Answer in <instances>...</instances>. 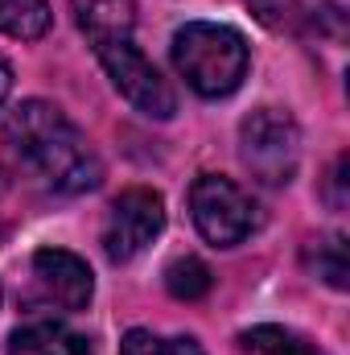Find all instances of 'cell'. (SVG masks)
<instances>
[{
  "mask_svg": "<svg viewBox=\"0 0 350 355\" xmlns=\"http://www.w3.org/2000/svg\"><path fill=\"white\" fill-rule=\"evenodd\" d=\"M4 141L29 174L58 194L95 190L103 178V166L91 153L87 137L75 128V120L62 107L46 99H25L4 120Z\"/></svg>",
  "mask_w": 350,
  "mask_h": 355,
  "instance_id": "cell-1",
  "label": "cell"
},
{
  "mask_svg": "<svg viewBox=\"0 0 350 355\" xmlns=\"http://www.w3.org/2000/svg\"><path fill=\"white\" fill-rule=\"evenodd\" d=\"M174 67L185 79V87L198 91L202 99H223L248 79V42L231 25L214 21H190L174 33Z\"/></svg>",
  "mask_w": 350,
  "mask_h": 355,
  "instance_id": "cell-2",
  "label": "cell"
},
{
  "mask_svg": "<svg viewBox=\"0 0 350 355\" xmlns=\"http://www.w3.org/2000/svg\"><path fill=\"white\" fill-rule=\"evenodd\" d=\"M239 162L264 186H288L301 166V128L288 112L260 107L239 124Z\"/></svg>",
  "mask_w": 350,
  "mask_h": 355,
  "instance_id": "cell-3",
  "label": "cell"
},
{
  "mask_svg": "<svg viewBox=\"0 0 350 355\" xmlns=\"http://www.w3.org/2000/svg\"><path fill=\"white\" fill-rule=\"evenodd\" d=\"M190 215H194V227L214 248H235L256 227L252 198L243 194V186H235L223 174H202L190 186Z\"/></svg>",
  "mask_w": 350,
  "mask_h": 355,
  "instance_id": "cell-4",
  "label": "cell"
},
{
  "mask_svg": "<svg viewBox=\"0 0 350 355\" xmlns=\"http://www.w3.org/2000/svg\"><path fill=\"white\" fill-rule=\"evenodd\" d=\"M95 58L99 67L107 71L111 87L120 91L136 112L153 116V120H169L177 112V95L165 83V75L140 54V46L128 37V42H111V46H95Z\"/></svg>",
  "mask_w": 350,
  "mask_h": 355,
  "instance_id": "cell-5",
  "label": "cell"
},
{
  "mask_svg": "<svg viewBox=\"0 0 350 355\" xmlns=\"http://www.w3.org/2000/svg\"><path fill=\"white\" fill-rule=\"evenodd\" d=\"M165 227V198L153 186H132L124 194H116V202L107 207L103 219V252L107 261L124 265L132 257H140Z\"/></svg>",
  "mask_w": 350,
  "mask_h": 355,
  "instance_id": "cell-6",
  "label": "cell"
},
{
  "mask_svg": "<svg viewBox=\"0 0 350 355\" xmlns=\"http://www.w3.org/2000/svg\"><path fill=\"white\" fill-rule=\"evenodd\" d=\"M33 277H37L42 297L62 310H87L91 293H95V277H91L87 261L66 248H42L33 257Z\"/></svg>",
  "mask_w": 350,
  "mask_h": 355,
  "instance_id": "cell-7",
  "label": "cell"
},
{
  "mask_svg": "<svg viewBox=\"0 0 350 355\" xmlns=\"http://www.w3.org/2000/svg\"><path fill=\"white\" fill-rule=\"evenodd\" d=\"M71 8L91 46L128 42L136 29V0H71Z\"/></svg>",
  "mask_w": 350,
  "mask_h": 355,
  "instance_id": "cell-8",
  "label": "cell"
},
{
  "mask_svg": "<svg viewBox=\"0 0 350 355\" xmlns=\"http://www.w3.org/2000/svg\"><path fill=\"white\" fill-rule=\"evenodd\" d=\"M8 355H95L87 343V335L71 331L66 322H29L21 331H12L8 339Z\"/></svg>",
  "mask_w": 350,
  "mask_h": 355,
  "instance_id": "cell-9",
  "label": "cell"
},
{
  "mask_svg": "<svg viewBox=\"0 0 350 355\" xmlns=\"http://www.w3.org/2000/svg\"><path fill=\"white\" fill-rule=\"evenodd\" d=\"M50 29V4L46 0H0V33L33 42Z\"/></svg>",
  "mask_w": 350,
  "mask_h": 355,
  "instance_id": "cell-10",
  "label": "cell"
},
{
  "mask_svg": "<svg viewBox=\"0 0 350 355\" xmlns=\"http://www.w3.org/2000/svg\"><path fill=\"white\" fill-rule=\"evenodd\" d=\"M243 347L256 355H326L317 343H309L305 335H297L288 327H252L243 335Z\"/></svg>",
  "mask_w": 350,
  "mask_h": 355,
  "instance_id": "cell-11",
  "label": "cell"
},
{
  "mask_svg": "<svg viewBox=\"0 0 350 355\" xmlns=\"http://www.w3.org/2000/svg\"><path fill=\"white\" fill-rule=\"evenodd\" d=\"M210 285H214V277H210L206 261H198V257H177L174 265L165 268V289L177 302H198V297L210 293Z\"/></svg>",
  "mask_w": 350,
  "mask_h": 355,
  "instance_id": "cell-12",
  "label": "cell"
},
{
  "mask_svg": "<svg viewBox=\"0 0 350 355\" xmlns=\"http://www.w3.org/2000/svg\"><path fill=\"white\" fill-rule=\"evenodd\" d=\"M120 355H206L190 335H157V331H128L124 343H120Z\"/></svg>",
  "mask_w": 350,
  "mask_h": 355,
  "instance_id": "cell-13",
  "label": "cell"
},
{
  "mask_svg": "<svg viewBox=\"0 0 350 355\" xmlns=\"http://www.w3.org/2000/svg\"><path fill=\"white\" fill-rule=\"evenodd\" d=\"M309 265L313 272L334 285V289H347V277H350V261H347V240L342 236H326L322 244L309 248Z\"/></svg>",
  "mask_w": 350,
  "mask_h": 355,
  "instance_id": "cell-14",
  "label": "cell"
},
{
  "mask_svg": "<svg viewBox=\"0 0 350 355\" xmlns=\"http://www.w3.org/2000/svg\"><path fill=\"white\" fill-rule=\"evenodd\" d=\"M248 8L268 29H297L301 21V0H248Z\"/></svg>",
  "mask_w": 350,
  "mask_h": 355,
  "instance_id": "cell-15",
  "label": "cell"
},
{
  "mask_svg": "<svg viewBox=\"0 0 350 355\" xmlns=\"http://www.w3.org/2000/svg\"><path fill=\"white\" fill-rule=\"evenodd\" d=\"M8 91H12V67H8V58L0 54V103L8 99Z\"/></svg>",
  "mask_w": 350,
  "mask_h": 355,
  "instance_id": "cell-16",
  "label": "cell"
}]
</instances>
